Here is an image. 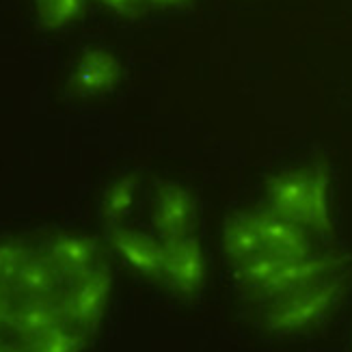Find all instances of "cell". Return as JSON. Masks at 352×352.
<instances>
[{"label":"cell","instance_id":"6da1fadb","mask_svg":"<svg viewBox=\"0 0 352 352\" xmlns=\"http://www.w3.org/2000/svg\"><path fill=\"white\" fill-rule=\"evenodd\" d=\"M307 227L274 210L242 214L225 229V251L238 279L255 292L283 298L302 287L327 281L331 257H311Z\"/></svg>","mask_w":352,"mask_h":352},{"label":"cell","instance_id":"7a4b0ae2","mask_svg":"<svg viewBox=\"0 0 352 352\" xmlns=\"http://www.w3.org/2000/svg\"><path fill=\"white\" fill-rule=\"evenodd\" d=\"M270 210L294 221L311 232L327 234L329 221V190L322 173L300 171L279 177L268 192Z\"/></svg>","mask_w":352,"mask_h":352},{"label":"cell","instance_id":"3957f363","mask_svg":"<svg viewBox=\"0 0 352 352\" xmlns=\"http://www.w3.org/2000/svg\"><path fill=\"white\" fill-rule=\"evenodd\" d=\"M335 296H338V281L333 279L302 287L298 292L272 302V307L266 311L268 324L277 331L305 327L322 316L331 307Z\"/></svg>","mask_w":352,"mask_h":352}]
</instances>
